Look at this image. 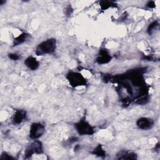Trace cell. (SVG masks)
Returning a JSON list of instances; mask_svg holds the SVG:
<instances>
[{"instance_id": "9a60e30c", "label": "cell", "mask_w": 160, "mask_h": 160, "mask_svg": "<svg viewBox=\"0 0 160 160\" xmlns=\"http://www.w3.org/2000/svg\"><path fill=\"white\" fill-rule=\"evenodd\" d=\"M0 159H1V160H5V159H6V160H12V159H14V158L12 157V156L9 155L8 152L4 151L1 154Z\"/></svg>"}, {"instance_id": "ac0fdd59", "label": "cell", "mask_w": 160, "mask_h": 160, "mask_svg": "<svg viewBox=\"0 0 160 160\" xmlns=\"http://www.w3.org/2000/svg\"><path fill=\"white\" fill-rule=\"evenodd\" d=\"M146 6L148 8H150V9H152V8H154L156 7V4H155V2L154 1H148L146 4Z\"/></svg>"}, {"instance_id": "277c9868", "label": "cell", "mask_w": 160, "mask_h": 160, "mask_svg": "<svg viewBox=\"0 0 160 160\" xmlns=\"http://www.w3.org/2000/svg\"><path fill=\"white\" fill-rule=\"evenodd\" d=\"M43 153V146L41 141L34 140L25 150L24 158H29L34 154H41Z\"/></svg>"}, {"instance_id": "44dd1931", "label": "cell", "mask_w": 160, "mask_h": 160, "mask_svg": "<svg viewBox=\"0 0 160 160\" xmlns=\"http://www.w3.org/2000/svg\"><path fill=\"white\" fill-rule=\"evenodd\" d=\"M6 3V1H3V0H0V5H2Z\"/></svg>"}, {"instance_id": "9c48e42d", "label": "cell", "mask_w": 160, "mask_h": 160, "mask_svg": "<svg viewBox=\"0 0 160 160\" xmlns=\"http://www.w3.org/2000/svg\"><path fill=\"white\" fill-rule=\"evenodd\" d=\"M117 159H136L138 158V155L133 151H126V150H122L118 152Z\"/></svg>"}, {"instance_id": "ffe728a7", "label": "cell", "mask_w": 160, "mask_h": 160, "mask_svg": "<svg viewBox=\"0 0 160 160\" xmlns=\"http://www.w3.org/2000/svg\"><path fill=\"white\" fill-rule=\"evenodd\" d=\"M155 149H156V151H159V142H158V144L155 146Z\"/></svg>"}, {"instance_id": "d6986e66", "label": "cell", "mask_w": 160, "mask_h": 160, "mask_svg": "<svg viewBox=\"0 0 160 160\" xmlns=\"http://www.w3.org/2000/svg\"><path fill=\"white\" fill-rule=\"evenodd\" d=\"M78 141V138L76 137V136H72L71 137L69 140H68V142H70V143H73V142H75L76 141Z\"/></svg>"}, {"instance_id": "7c38bea8", "label": "cell", "mask_w": 160, "mask_h": 160, "mask_svg": "<svg viewBox=\"0 0 160 160\" xmlns=\"http://www.w3.org/2000/svg\"><path fill=\"white\" fill-rule=\"evenodd\" d=\"M99 6L102 11H105L110 8L117 7V4L114 1H99Z\"/></svg>"}, {"instance_id": "5bb4252c", "label": "cell", "mask_w": 160, "mask_h": 160, "mask_svg": "<svg viewBox=\"0 0 160 160\" xmlns=\"http://www.w3.org/2000/svg\"><path fill=\"white\" fill-rule=\"evenodd\" d=\"M159 26V22L158 21H155L152 22L151 23H150L147 28V32L149 34L151 35L155 29H156V28Z\"/></svg>"}, {"instance_id": "4fadbf2b", "label": "cell", "mask_w": 160, "mask_h": 160, "mask_svg": "<svg viewBox=\"0 0 160 160\" xmlns=\"http://www.w3.org/2000/svg\"><path fill=\"white\" fill-rule=\"evenodd\" d=\"M92 154L100 157V158H105L106 157V151L105 150L103 149V147L101 144H98L92 150Z\"/></svg>"}, {"instance_id": "2e32d148", "label": "cell", "mask_w": 160, "mask_h": 160, "mask_svg": "<svg viewBox=\"0 0 160 160\" xmlns=\"http://www.w3.org/2000/svg\"><path fill=\"white\" fill-rule=\"evenodd\" d=\"M8 57L12 61H18L20 58V56L16 53H9L8 54Z\"/></svg>"}, {"instance_id": "8fae6325", "label": "cell", "mask_w": 160, "mask_h": 160, "mask_svg": "<svg viewBox=\"0 0 160 160\" xmlns=\"http://www.w3.org/2000/svg\"><path fill=\"white\" fill-rule=\"evenodd\" d=\"M29 37H30V34L27 32H22L20 34L13 39V42H12L13 46H16L24 43L29 38Z\"/></svg>"}, {"instance_id": "52a82bcc", "label": "cell", "mask_w": 160, "mask_h": 160, "mask_svg": "<svg viewBox=\"0 0 160 160\" xmlns=\"http://www.w3.org/2000/svg\"><path fill=\"white\" fill-rule=\"evenodd\" d=\"M154 122L152 119L147 117H141L136 121V126L139 129L148 130L151 129L154 126Z\"/></svg>"}, {"instance_id": "e0dca14e", "label": "cell", "mask_w": 160, "mask_h": 160, "mask_svg": "<svg viewBox=\"0 0 160 160\" xmlns=\"http://www.w3.org/2000/svg\"><path fill=\"white\" fill-rule=\"evenodd\" d=\"M73 12V8H72V6L69 4L68 6L66 7V11H65V13H66V15L67 16H69L71 15V14Z\"/></svg>"}, {"instance_id": "3957f363", "label": "cell", "mask_w": 160, "mask_h": 160, "mask_svg": "<svg viewBox=\"0 0 160 160\" xmlns=\"http://www.w3.org/2000/svg\"><path fill=\"white\" fill-rule=\"evenodd\" d=\"M74 128L80 136H91L95 132L94 127L85 119H82L74 123Z\"/></svg>"}, {"instance_id": "7a4b0ae2", "label": "cell", "mask_w": 160, "mask_h": 160, "mask_svg": "<svg viewBox=\"0 0 160 160\" xmlns=\"http://www.w3.org/2000/svg\"><path fill=\"white\" fill-rule=\"evenodd\" d=\"M66 78L70 86L74 88L80 86H86L88 84V81L86 78L79 72L69 71L66 74Z\"/></svg>"}, {"instance_id": "30bf717a", "label": "cell", "mask_w": 160, "mask_h": 160, "mask_svg": "<svg viewBox=\"0 0 160 160\" xmlns=\"http://www.w3.org/2000/svg\"><path fill=\"white\" fill-rule=\"evenodd\" d=\"M24 64L28 68L32 71L36 70L39 66V61L32 56H29L25 59Z\"/></svg>"}, {"instance_id": "8992f818", "label": "cell", "mask_w": 160, "mask_h": 160, "mask_svg": "<svg viewBox=\"0 0 160 160\" xmlns=\"http://www.w3.org/2000/svg\"><path fill=\"white\" fill-rule=\"evenodd\" d=\"M112 59V56L108 50L105 48L101 49L97 55L96 61L99 64H104L110 62Z\"/></svg>"}, {"instance_id": "5b68a950", "label": "cell", "mask_w": 160, "mask_h": 160, "mask_svg": "<svg viewBox=\"0 0 160 160\" xmlns=\"http://www.w3.org/2000/svg\"><path fill=\"white\" fill-rule=\"evenodd\" d=\"M45 132V127L41 122H32L29 129V137L32 139L41 138Z\"/></svg>"}, {"instance_id": "ba28073f", "label": "cell", "mask_w": 160, "mask_h": 160, "mask_svg": "<svg viewBox=\"0 0 160 160\" xmlns=\"http://www.w3.org/2000/svg\"><path fill=\"white\" fill-rule=\"evenodd\" d=\"M26 112L24 110L18 109L15 111L12 116V121L14 124H19L26 120Z\"/></svg>"}, {"instance_id": "6da1fadb", "label": "cell", "mask_w": 160, "mask_h": 160, "mask_svg": "<svg viewBox=\"0 0 160 160\" xmlns=\"http://www.w3.org/2000/svg\"><path fill=\"white\" fill-rule=\"evenodd\" d=\"M56 39L49 38L40 42L36 48L35 53L37 56L50 54L53 53L56 49Z\"/></svg>"}]
</instances>
